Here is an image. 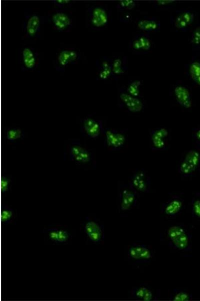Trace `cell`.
<instances>
[{
  "instance_id": "1",
  "label": "cell",
  "mask_w": 200,
  "mask_h": 301,
  "mask_svg": "<svg viewBox=\"0 0 200 301\" xmlns=\"http://www.w3.org/2000/svg\"><path fill=\"white\" fill-rule=\"evenodd\" d=\"M166 237L168 245L174 249L183 252L192 251V235L184 226L170 225L166 230Z\"/></svg>"
},
{
  "instance_id": "2",
  "label": "cell",
  "mask_w": 200,
  "mask_h": 301,
  "mask_svg": "<svg viewBox=\"0 0 200 301\" xmlns=\"http://www.w3.org/2000/svg\"><path fill=\"white\" fill-rule=\"evenodd\" d=\"M110 14L103 6L93 5L88 7L86 11V25L93 30L104 29L108 24Z\"/></svg>"
},
{
  "instance_id": "3",
  "label": "cell",
  "mask_w": 200,
  "mask_h": 301,
  "mask_svg": "<svg viewBox=\"0 0 200 301\" xmlns=\"http://www.w3.org/2000/svg\"><path fill=\"white\" fill-rule=\"evenodd\" d=\"M47 22V17L42 16L36 13H25L22 25L24 37L28 39L40 38L42 25Z\"/></svg>"
},
{
  "instance_id": "4",
  "label": "cell",
  "mask_w": 200,
  "mask_h": 301,
  "mask_svg": "<svg viewBox=\"0 0 200 301\" xmlns=\"http://www.w3.org/2000/svg\"><path fill=\"white\" fill-rule=\"evenodd\" d=\"M200 168V149H190L184 156L178 165V172L183 177L193 176Z\"/></svg>"
},
{
  "instance_id": "5",
  "label": "cell",
  "mask_w": 200,
  "mask_h": 301,
  "mask_svg": "<svg viewBox=\"0 0 200 301\" xmlns=\"http://www.w3.org/2000/svg\"><path fill=\"white\" fill-rule=\"evenodd\" d=\"M52 28L59 32H68L72 27V19L66 10L56 9L47 16Z\"/></svg>"
},
{
  "instance_id": "6",
  "label": "cell",
  "mask_w": 200,
  "mask_h": 301,
  "mask_svg": "<svg viewBox=\"0 0 200 301\" xmlns=\"http://www.w3.org/2000/svg\"><path fill=\"white\" fill-rule=\"evenodd\" d=\"M80 59L79 52L74 48H64L56 53L54 61L56 70L63 72L69 65L76 64Z\"/></svg>"
},
{
  "instance_id": "7",
  "label": "cell",
  "mask_w": 200,
  "mask_h": 301,
  "mask_svg": "<svg viewBox=\"0 0 200 301\" xmlns=\"http://www.w3.org/2000/svg\"><path fill=\"white\" fill-rule=\"evenodd\" d=\"M118 207L122 212L128 211L137 204L138 193L128 183L118 187Z\"/></svg>"
},
{
  "instance_id": "8",
  "label": "cell",
  "mask_w": 200,
  "mask_h": 301,
  "mask_svg": "<svg viewBox=\"0 0 200 301\" xmlns=\"http://www.w3.org/2000/svg\"><path fill=\"white\" fill-rule=\"evenodd\" d=\"M18 63L22 71L35 70L40 63L38 51L30 46H24L18 51Z\"/></svg>"
},
{
  "instance_id": "9",
  "label": "cell",
  "mask_w": 200,
  "mask_h": 301,
  "mask_svg": "<svg viewBox=\"0 0 200 301\" xmlns=\"http://www.w3.org/2000/svg\"><path fill=\"white\" fill-rule=\"evenodd\" d=\"M68 154L70 160L78 164L86 165L93 162L92 153L78 140H73L69 144Z\"/></svg>"
},
{
  "instance_id": "10",
  "label": "cell",
  "mask_w": 200,
  "mask_h": 301,
  "mask_svg": "<svg viewBox=\"0 0 200 301\" xmlns=\"http://www.w3.org/2000/svg\"><path fill=\"white\" fill-rule=\"evenodd\" d=\"M128 259L136 264L150 262L153 257L152 250L148 246L141 243H132L127 251Z\"/></svg>"
},
{
  "instance_id": "11",
  "label": "cell",
  "mask_w": 200,
  "mask_h": 301,
  "mask_svg": "<svg viewBox=\"0 0 200 301\" xmlns=\"http://www.w3.org/2000/svg\"><path fill=\"white\" fill-rule=\"evenodd\" d=\"M86 218L83 227L88 239L94 243H98L103 241L104 238V225L96 220L89 217Z\"/></svg>"
},
{
  "instance_id": "12",
  "label": "cell",
  "mask_w": 200,
  "mask_h": 301,
  "mask_svg": "<svg viewBox=\"0 0 200 301\" xmlns=\"http://www.w3.org/2000/svg\"><path fill=\"white\" fill-rule=\"evenodd\" d=\"M128 184L138 193H148L150 191L151 179L144 169H136L130 177Z\"/></svg>"
},
{
  "instance_id": "13",
  "label": "cell",
  "mask_w": 200,
  "mask_h": 301,
  "mask_svg": "<svg viewBox=\"0 0 200 301\" xmlns=\"http://www.w3.org/2000/svg\"><path fill=\"white\" fill-rule=\"evenodd\" d=\"M104 134L105 137V145L110 150H120L126 143V137L124 130L106 128Z\"/></svg>"
},
{
  "instance_id": "14",
  "label": "cell",
  "mask_w": 200,
  "mask_h": 301,
  "mask_svg": "<svg viewBox=\"0 0 200 301\" xmlns=\"http://www.w3.org/2000/svg\"><path fill=\"white\" fill-rule=\"evenodd\" d=\"M81 131L87 137L95 138L104 134V129L101 120L87 116L81 120Z\"/></svg>"
},
{
  "instance_id": "15",
  "label": "cell",
  "mask_w": 200,
  "mask_h": 301,
  "mask_svg": "<svg viewBox=\"0 0 200 301\" xmlns=\"http://www.w3.org/2000/svg\"><path fill=\"white\" fill-rule=\"evenodd\" d=\"M168 130L163 127L154 128L150 131V144L153 150H164L168 147Z\"/></svg>"
},
{
  "instance_id": "16",
  "label": "cell",
  "mask_w": 200,
  "mask_h": 301,
  "mask_svg": "<svg viewBox=\"0 0 200 301\" xmlns=\"http://www.w3.org/2000/svg\"><path fill=\"white\" fill-rule=\"evenodd\" d=\"M118 100L120 106L125 108L129 112H139L144 107V104L140 99L129 94L124 90L120 91Z\"/></svg>"
},
{
  "instance_id": "17",
  "label": "cell",
  "mask_w": 200,
  "mask_h": 301,
  "mask_svg": "<svg viewBox=\"0 0 200 301\" xmlns=\"http://www.w3.org/2000/svg\"><path fill=\"white\" fill-rule=\"evenodd\" d=\"M195 13L192 10L184 9L177 12L173 19V25L178 30L186 32L193 23Z\"/></svg>"
},
{
  "instance_id": "18",
  "label": "cell",
  "mask_w": 200,
  "mask_h": 301,
  "mask_svg": "<svg viewBox=\"0 0 200 301\" xmlns=\"http://www.w3.org/2000/svg\"><path fill=\"white\" fill-rule=\"evenodd\" d=\"M184 206V200L175 195L162 204L161 211L166 216L174 217L180 213Z\"/></svg>"
},
{
  "instance_id": "19",
  "label": "cell",
  "mask_w": 200,
  "mask_h": 301,
  "mask_svg": "<svg viewBox=\"0 0 200 301\" xmlns=\"http://www.w3.org/2000/svg\"><path fill=\"white\" fill-rule=\"evenodd\" d=\"M112 59L107 57H103L96 61L97 67L96 80L106 81L112 76L113 77L112 72Z\"/></svg>"
},
{
  "instance_id": "20",
  "label": "cell",
  "mask_w": 200,
  "mask_h": 301,
  "mask_svg": "<svg viewBox=\"0 0 200 301\" xmlns=\"http://www.w3.org/2000/svg\"><path fill=\"white\" fill-rule=\"evenodd\" d=\"M152 42L148 35L142 34L136 36L130 43V48L134 52L143 53L150 50Z\"/></svg>"
},
{
  "instance_id": "21",
  "label": "cell",
  "mask_w": 200,
  "mask_h": 301,
  "mask_svg": "<svg viewBox=\"0 0 200 301\" xmlns=\"http://www.w3.org/2000/svg\"><path fill=\"white\" fill-rule=\"evenodd\" d=\"M130 295L134 299L142 301H151L156 299L152 289L144 284L133 287L130 292Z\"/></svg>"
},
{
  "instance_id": "22",
  "label": "cell",
  "mask_w": 200,
  "mask_h": 301,
  "mask_svg": "<svg viewBox=\"0 0 200 301\" xmlns=\"http://www.w3.org/2000/svg\"><path fill=\"white\" fill-rule=\"evenodd\" d=\"M174 95L176 102L185 109L192 107V95L186 86L178 85L174 89Z\"/></svg>"
},
{
  "instance_id": "23",
  "label": "cell",
  "mask_w": 200,
  "mask_h": 301,
  "mask_svg": "<svg viewBox=\"0 0 200 301\" xmlns=\"http://www.w3.org/2000/svg\"><path fill=\"white\" fill-rule=\"evenodd\" d=\"M137 26L140 30L146 33H150L160 30V23L156 18H148L140 20L138 23Z\"/></svg>"
},
{
  "instance_id": "24",
  "label": "cell",
  "mask_w": 200,
  "mask_h": 301,
  "mask_svg": "<svg viewBox=\"0 0 200 301\" xmlns=\"http://www.w3.org/2000/svg\"><path fill=\"white\" fill-rule=\"evenodd\" d=\"M188 72L190 80L200 87V61L193 59L189 64Z\"/></svg>"
},
{
  "instance_id": "25",
  "label": "cell",
  "mask_w": 200,
  "mask_h": 301,
  "mask_svg": "<svg viewBox=\"0 0 200 301\" xmlns=\"http://www.w3.org/2000/svg\"><path fill=\"white\" fill-rule=\"evenodd\" d=\"M169 299L174 301H188L192 299V295L184 289L174 288L170 294Z\"/></svg>"
},
{
  "instance_id": "26",
  "label": "cell",
  "mask_w": 200,
  "mask_h": 301,
  "mask_svg": "<svg viewBox=\"0 0 200 301\" xmlns=\"http://www.w3.org/2000/svg\"><path fill=\"white\" fill-rule=\"evenodd\" d=\"M126 63L124 58H116L112 61V72L113 77L116 78L118 75H123L126 70Z\"/></svg>"
},
{
  "instance_id": "27",
  "label": "cell",
  "mask_w": 200,
  "mask_h": 301,
  "mask_svg": "<svg viewBox=\"0 0 200 301\" xmlns=\"http://www.w3.org/2000/svg\"><path fill=\"white\" fill-rule=\"evenodd\" d=\"M6 136L8 140L12 142L18 139L22 138L24 131L19 127H9L6 129Z\"/></svg>"
},
{
  "instance_id": "28",
  "label": "cell",
  "mask_w": 200,
  "mask_h": 301,
  "mask_svg": "<svg viewBox=\"0 0 200 301\" xmlns=\"http://www.w3.org/2000/svg\"><path fill=\"white\" fill-rule=\"evenodd\" d=\"M190 43L193 51L196 52L200 51V25L197 26L192 31Z\"/></svg>"
},
{
  "instance_id": "29",
  "label": "cell",
  "mask_w": 200,
  "mask_h": 301,
  "mask_svg": "<svg viewBox=\"0 0 200 301\" xmlns=\"http://www.w3.org/2000/svg\"><path fill=\"white\" fill-rule=\"evenodd\" d=\"M14 212L12 209L9 208L6 205H4L2 209V222L4 224L10 223L14 218Z\"/></svg>"
},
{
  "instance_id": "30",
  "label": "cell",
  "mask_w": 200,
  "mask_h": 301,
  "mask_svg": "<svg viewBox=\"0 0 200 301\" xmlns=\"http://www.w3.org/2000/svg\"><path fill=\"white\" fill-rule=\"evenodd\" d=\"M191 214L193 218L200 220V197H194L191 202Z\"/></svg>"
},
{
  "instance_id": "31",
  "label": "cell",
  "mask_w": 200,
  "mask_h": 301,
  "mask_svg": "<svg viewBox=\"0 0 200 301\" xmlns=\"http://www.w3.org/2000/svg\"><path fill=\"white\" fill-rule=\"evenodd\" d=\"M140 85L141 82L140 81H134L129 84L126 88V92L134 97H138L140 95Z\"/></svg>"
},
{
  "instance_id": "32",
  "label": "cell",
  "mask_w": 200,
  "mask_h": 301,
  "mask_svg": "<svg viewBox=\"0 0 200 301\" xmlns=\"http://www.w3.org/2000/svg\"><path fill=\"white\" fill-rule=\"evenodd\" d=\"M58 228L51 227L44 229V232L48 236V239L54 243H58Z\"/></svg>"
},
{
  "instance_id": "33",
  "label": "cell",
  "mask_w": 200,
  "mask_h": 301,
  "mask_svg": "<svg viewBox=\"0 0 200 301\" xmlns=\"http://www.w3.org/2000/svg\"><path fill=\"white\" fill-rule=\"evenodd\" d=\"M13 180L12 177L8 175L3 176L1 180V190L2 194H5L10 188Z\"/></svg>"
},
{
  "instance_id": "34",
  "label": "cell",
  "mask_w": 200,
  "mask_h": 301,
  "mask_svg": "<svg viewBox=\"0 0 200 301\" xmlns=\"http://www.w3.org/2000/svg\"><path fill=\"white\" fill-rule=\"evenodd\" d=\"M136 6V3L132 0H122L118 2L116 6L118 9L123 11L124 10H132Z\"/></svg>"
},
{
  "instance_id": "35",
  "label": "cell",
  "mask_w": 200,
  "mask_h": 301,
  "mask_svg": "<svg viewBox=\"0 0 200 301\" xmlns=\"http://www.w3.org/2000/svg\"><path fill=\"white\" fill-rule=\"evenodd\" d=\"M52 3L58 9L66 10L71 7L73 2L68 0H56L52 1Z\"/></svg>"
},
{
  "instance_id": "36",
  "label": "cell",
  "mask_w": 200,
  "mask_h": 301,
  "mask_svg": "<svg viewBox=\"0 0 200 301\" xmlns=\"http://www.w3.org/2000/svg\"><path fill=\"white\" fill-rule=\"evenodd\" d=\"M70 237V233L64 229L58 228V243L66 242Z\"/></svg>"
},
{
  "instance_id": "37",
  "label": "cell",
  "mask_w": 200,
  "mask_h": 301,
  "mask_svg": "<svg viewBox=\"0 0 200 301\" xmlns=\"http://www.w3.org/2000/svg\"><path fill=\"white\" fill-rule=\"evenodd\" d=\"M192 136L198 146V148L200 149V127L192 128Z\"/></svg>"
},
{
  "instance_id": "38",
  "label": "cell",
  "mask_w": 200,
  "mask_h": 301,
  "mask_svg": "<svg viewBox=\"0 0 200 301\" xmlns=\"http://www.w3.org/2000/svg\"><path fill=\"white\" fill-rule=\"evenodd\" d=\"M174 2L172 1H157L156 3L160 6H164Z\"/></svg>"
}]
</instances>
